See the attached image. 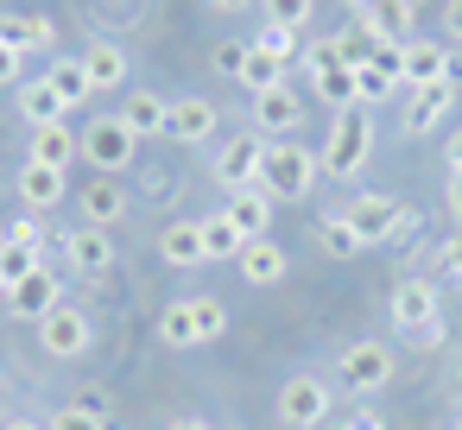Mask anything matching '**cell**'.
I'll return each instance as SVG.
<instances>
[{
    "label": "cell",
    "instance_id": "obj_1",
    "mask_svg": "<svg viewBox=\"0 0 462 430\" xmlns=\"http://www.w3.org/2000/svg\"><path fill=\"white\" fill-rule=\"evenodd\" d=\"M367 159H374V121H367V108H336L317 165H323L329 178H355Z\"/></svg>",
    "mask_w": 462,
    "mask_h": 430
},
{
    "label": "cell",
    "instance_id": "obj_2",
    "mask_svg": "<svg viewBox=\"0 0 462 430\" xmlns=\"http://www.w3.org/2000/svg\"><path fill=\"white\" fill-rule=\"evenodd\" d=\"M317 152L310 146H298V140H266V159H260V190L279 203H298V197H310V184H317Z\"/></svg>",
    "mask_w": 462,
    "mask_h": 430
},
{
    "label": "cell",
    "instance_id": "obj_3",
    "mask_svg": "<svg viewBox=\"0 0 462 430\" xmlns=\"http://www.w3.org/2000/svg\"><path fill=\"white\" fill-rule=\"evenodd\" d=\"M329 411H336V392H329L323 373H291L279 386V424L285 430H317Z\"/></svg>",
    "mask_w": 462,
    "mask_h": 430
},
{
    "label": "cell",
    "instance_id": "obj_4",
    "mask_svg": "<svg viewBox=\"0 0 462 430\" xmlns=\"http://www.w3.org/2000/svg\"><path fill=\"white\" fill-rule=\"evenodd\" d=\"M134 152H140V140L127 133V121H121V114H102V121H89V127H83V159H89L102 178L134 171Z\"/></svg>",
    "mask_w": 462,
    "mask_h": 430
},
{
    "label": "cell",
    "instance_id": "obj_5",
    "mask_svg": "<svg viewBox=\"0 0 462 430\" xmlns=\"http://www.w3.org/2000/svg\"><path fill=\"white\" fill-rule=\"evenodd\" d=\"M393 380V348L386 342H348L336 354V386L342 392H380Z\"/></svg>",
    "mask_w": 462,
    "mask_h": 430
},
{
    "label": "cell",
    "instance_id": "obj_6",
    "mask_svg": "<svg viewBox=\"0 0 462 430\" xmlns=\"http://www.w3.org/2000/svg\"><path fill=\"white\" fill-rule=\"evenodd\" d=\"M443 323V304H437V285L430 279H405V285H393V329L399 335H430Z\"/></svg>",
    "mask_w": 462,
    "mask_h": 430
},
{
    "label": "cell",
    "instance_id": "obj_7",
    "mask_svg": "<svg viewBox=\"0 0 462 430\" xmlns=\"http://www.w3.org/2000/svg\"><path fill=\"white\" fill-rule=\"evenodd\" d=\"M39 348H45L51 361H77V354L96 348V323H89L77 304H58V310L39 323Z\"/></svg>",
    "mask_w": 462,
    "mask_h": 430
},
{
    "label": "cell",
    "instance_id": "obj_8",
    "mask_svg": "<svg viewBox=\"0 0 462 430\" xmlns=\"http://www.w3.org/2000/svg\"><path fill=\"white\" fill-rule=\"evenodd\" d=\"M310 89L336 108H355V64L342 58V45H310Z\"/></svg>",
    "mask_w": 462,
    "mask_h": 430
},
{
    "label": "cell",
    "instance_id": "obj_9",
    "mask_svg": "<svg viewBox=\"0 0 462 430\" xmlns=\"http://www.w3.org/2000/svg\"><path fill=\"white\" fill-rule=\"evenodd\" d=\"M58 304H64V297H58V272H51V266H39L32 279H20L14 291H0V310L20 316V323H45Z\"/></svg>",
    "mask_w": 462,
    "mask_h": 430
},
{
    "label": "cell",
    "instance_id": "obj_10",
    "mask_svg": "<svg viewBox=\"0 0 462 430\" xmlns=\"http://www.w3.org/2000/svg\"><path fill=\"white\" fill-rule=\"evenodd\" d=\"M342 215H348V228L374 247V241H393V228H399L405 209H399V197H386V190H355V203H348Z\"/></svg>",
    "mask_w": 462,
    "mask_h": 430
},
{
    "label": "cell",
    "instance_id": "obj_11",
    "mask_svg": "<svg viewBox=\"0 0 462 430\" xmlns=\"http://www.w3.org/2000/svg\"><path fill=\"white\" fill-rule=\"evenodd\" d=\"M260 159H266V140H228L222 152H216V184L235 197V190H254L260 184Z\"/></svg>",
    "mask_w": 462,
    "mask_h": 430
},
{
    "label": "cell",
    "instance_id": "obj_12",
    "mask_svg": "<svg viewBox=\"0 0 462 430\" xmlns=\"http://www.w3.org/2000/svg\"><path fill=\"white\" fill-rule=\"evenodd\" d=\"M64 260H70V272L102 279V272L115 266V234H108V228H70V234H64Z\"/></svg>",
    "mask_w": 462,
    "mask_h": 430
},
{
    "label": "cell",
    "instance_id": "obj_13",
    "mask_svg": "<svg viewBox=\"0 0 462 430\" xmlns=\"http://www.w3.org/2000/svg\"><path fill=\"white\" fill-rule=\"evenodd\" d=\"M254 127L273 133V140H291V133L304 127V102H298V89H266V96H254Z\"/></svg>",
    "mask_w": 462,
    "mask_h": 430
},
{
    "label": "cell",
    "instance_id": "obj_14",
    "mask_svg": "<svg viewBox=\"0 0 462 430\" xmlns=\"http://www.w3.org/2000/svg\"><path fill=\"white\" fill-rule=\"evenodd\" d=\"M216 102H203V96H184V102H171V114H165V140H184V146H203V140H216Z\"/></svg>",
    "mask_w": 462,
    "mask_h": 430
},
{
    "label": "cell",
    "instance_id": "obj_15",
    "mask_svg": "<svg viewBox=\"0 0 462 430\" xmlns=\"http://www.w3.org/2000/svg\"><path fill=\"white\" fill-rule=\"evenodd\" d=\"M235 266H241V279H247L254 291H266V285H279V279L291 272V253H285V247H279V241L266 234V241H247Z\"/></svg>",
    "mask_w": 462,
    "mask_h": 430
},
{
    "label": "cell",
    "instance_id": "obj_16",
    "mask_svg": "<svg viewBox=\"0 0 462 430\" xmlns=\"http://www.w3.org/2000/svg\"><path fill=\"white\" fill-rule=\"evenodd\" d=\"M70 197V184H64V171H51V165H20V203H26V215H45V209H58Z\"/></svg>",
    "mask_w": 462,
    "mask_h": 430
},
{
    "label": "cell",
    "instance_id": "obj_17",
    "mask_svg": "<svg viewBox=\"0 0 462 430\" xmlns=\"http://www.w3.org/2000/svg\"><path fill=\"white\" fill-rule=\"evenodd\" d=\"M0 45L7 51H51L58 45V26L45 20V14H0Z\"/></svg>",
    "mask_w": 462,
    "mask_h": 430
},
{
    "label": "cell",
    "instance_id": "obj_18",
    "mask_svg": "<svg viewBox=\"0 0 462 430\" xmlns=\"http://www.w3.org/2000/svg\"><path fill=\"white\" fill-rule=\"evenodd\" d=\"M443 45L437 39H405V58H399V83L405 89H430V83H443Z\"/></svg>",
    "mask_w": 462,
    "mask_h": 430
},
{
    "label": "cell",
    "instance_id": "obj_19",
    "mask_svg": "<svg viewBox=\"0 0 462 430\" xmlns=\"http://www.w3.org/2000/svg\"><path fill=\"white\" fill-rule=\"evenodd\" d=\"M83 77H89V89H96V96H102V89H121V83H127V51H121L115 39L83 45Z\"/></svg>",
    "mask_w": 462,
    "mask_h": 430
},
{
    "label": "cell",
    "instance_id": "obj_20",
    "mask_svg": "<svg viewBox=\"0 0 462 430\" xmlns=\"http://www.w3.org/2000/svg\"><path fill=\"white\" fill-rule=\"evenodd\" d=\"M456 108V89L449 83H430V89H405V133H430L443 114Z\"/></svg>",
    "mask_w": 462,
    "mask_h": 430
},
{
    "label": "cell",
    "instance_id": "obj_21",
    "mask_svg": "<svg viewBox=\"0 0 462 430\" xmlns=\"http://www.w3.org/2000/svg\"><path fill=\"white\" fill-rule=\"evenodd\" d=\"M165 114H171V102H165L159 89H127L121 121H127V133H134V140H159V133H165Z\"/></svg>",
    "mask_w": 462,
    "mask_h": 430
},
{
    "label": "cell",
    "instance_id": "obj_22",
    "mask_svg": "<svg viewBox=\"0 0 462 430\" xmlns=\"http://www.w3.org/2000/svg\"><path fill=\"white\" fill-rule=\"evenodd\" d=\"M361 20L380 32V39H411L418 32V7H411V0H361Z\"/></svg>",
    "mask_w": 462,
    "mask_h": 430
},
{
    "label": "cell",
    "instance_id": "obj_23",
    "mask_svg": "<svg viewBox=\"0 0 462 430\" xmlns=\"http://www.w3.org/2000/svg\"><path fill=\"white\" fill-rule=\"evenodd\" d=\"M83 152V133H70L64 121L51 127H32V165H51V171H70V159Z\"/></svg>",
    "mask_w": 462,
    "mask_h": 430
},
{
    "label": "cell",
    "instance_id": "obj_24",
    "mask_svg": "<svg viewBox=\"0 0 462 430\" xmlns=\"http://www.w3.org/2000/svg\"><path fill=\"white\" fill-rule=\"evenodd\" d=\"M121 215H127V190H121L115 178L83 184V228H115Z\"/></svg>",
    "mask_w": 462,
    "mask_h": 430
},
{
    "label": "cell",
    "instance_id": "obj_25",
    "mask_svg": "<svg viewBox=\"0 0 462 430\" xmlns=\"http://www.w3.org/2000/svg\"><path fill=\"white\" fill-rule=\"evenodd\" d=\"M228 222L241 228V241H266V228H273V197L254 184V190H235L228 197Z\"/></svg>",
    "mask_w": 462,
    "mask_h": 430
},
{
    "label": "cell",
    "instance_id": "obj_26",
    "mask_svg": "<svg viewBox=\"0 0 462 430\" xmlns=\"http://www.w3.org/2000/svg\"><path fill=\"white\" fill-rule=\"evenodd\" d=\"M159 260L178 266V272L203 266V260H209V253H203V222H171V228L159 234Z\"/></svg>",
    "mask_w": 462,
    "mask_h": 430
},
{
    "label": "cell",
    "instance_id": "obj_27",
    "mask_svg": "<svg viewBox=\"0 0 462 430\" xmlns=\"http://www.w3.org/2000/svg\"><path fill=\"white\" fill-rule=\"evenodd\" d=\"M20 114H26L32 127H51V121H64V114H70V102L39 77V83H20Z\"/></svg>",
    "mask_w": 462,
    "mask_h": 430
},
{
    "label": "cell",
    "instance_id": "obj_28",
    "mask_svg": "<svg viewBox=\"0 0 462 430\" xmlns=\"http://www.w3.org/2000/svg\"><path fill=\"white\" fill-rule=\"evenodd\" d=\"M241 89H254V96H266V89H285V64H279L273 51H260L254 39H247V64H241Z\"/></svg>",
    "mask_w": 462,
    "mask_h": 430
},
{
    "label": "cell",
    "instance_id": "obj_29",
    "mask_svg": "<svg viewBox=\"0 0 462 430\" xmlns=\"http://www.w3.org/2000/svg\"><path fill=\"white\" fill-rule=\"evenodd\" d=\"M393 89H405V83H399L393 70H380L374 58H361V64H355V108H374V102H386Z\"/></svg>",
    "mask_w": 462,
    "mask_h": 430
},
{
    "label": "cell",
    "instance_id": "obj_30",
    "mask_svg": "<svg viewBox=\"0 0 462 430\" xmlns=\"http://www.w3.org/2000/svg\"><path fill=\"white\" fill-rule=\"evenodd\" d=\"M241 228L228 222V209H216V215H203V253L209 260H241Z\"/></svg>",
    "mask_w": 462,
    "mask_h": 430
},
{
    "label": "cell",
    "instance_id": "obj_31",
    "mask_svg": "<svg viewBox=\"0 0 462 430\" xmlns=\"http://www.w3.org/2000/svg\"><path fill=\"white\" fill-rule=\"evenodd\" d=\"M159 342H171V348H203V335H197V304H190V297L159 316Z\"/></svg>",
    "mask_w": 462,
    "mask_h": 430
},
{
    "label": "cell",
    "instance_id": "obj_32",
    "mask_svg": "<svg viewBox=\"0 0 462 430\" xmlns=\"http://www.w3.org/2000/svg\"><path fill=\"white\" fill-rule=\"evenodd\" d=\"M45 83H51V89H58V96H64V102H70V108H77V102H83V96H96V89H89V77H83V58H58V64H51V77H45Z\"/></svg>",
    "mask_w": 462,
    "mask_h": 430
},
{
    "label": "cell",
    "instance_id": "obj_33",
    "mask_svg": "<svg viewBox=\"0 0 462 430\" xmlns=\"http://www.w3.org/2000/svg\"><path fill=\"white\" fill-rule=\"evenodd\" d=\"M39 266H45V260H39L32 247H20V241H0V285H7V291H14L20 279H32Z\"/></svg>",
    "mask_w": 462,
    "mask_h": 430
},
{
    "label": "cell",
    "instance_id": "obj_34",
    "mask_svg": "<svg viewBox=\"0 0 462 430\" xmlns=\"http://www.w3.org/2000/svg\"><path fill=\"white\" fill-rule=\"evenodd\" d=\"M361 247H367V241L348 228V215H329V222H323V253H329V260H355Z\"/></svg>",
    "mask_w": 462,
    "mask_h": 430
},
{
    "label": "cell",
    "instance_id": "obj_35",
    "mask_svg": "<svg viewBox=\"0 0 462 430\" xmlns=\"http://www.w3.org/2000/svg\"><path fill=\"white\" fill-rule=\"evenodd\" d=\"M190 304H197V335H203V342H222V335H228V304L209 297V291L190 297Z\"/></svg>",
    "mask_w": 462,
    "mask_h": 430
},
{
    "label": "cell",
    "instance_id": "obj_36",
    "mask_svg": "<svg viewBox=\"0 0 462 430\" xmlns=\"http://www.w3.org/2000/svg\"><path fill=\"white\" fill-rule=\"evenodd\" d=\"M310 7H317V0H266V26H279V32H304Z\"/></svg>",
    "mask_w": 462,
    "mask_h": 430
},
{
    "label": "cell",
    "instance_id": "obj_37",
    "mask_svg": "<svg viewBox=\"0 0 462 430\" xmlns=\"http://www.w3.org/2000/svg\"><path fill=\"white\" fill-rule=\"evenodd\" d=\"M254 45H260V51H273L279 64H291V58H298V32H279V26H266Z\"/></svg>",
    "mask_w": 462,
    "mask_h": 430
},
{
    "label": "cell",
    "instance_id": "obj_38",
    "mask_svg": "<svg viewBox=\"0 0 462 430\" xmlns=\"http://www.w3.org/2000/svg\"><path fill=\"white\" fill-rule=\"evenodd\" d=\"M51 430H108V417H96V411H83V405H64V411L51 417Z\"/></svg>",
    "mask_w": 462,
    "mask_h": 430
},
{
    "label": "cell",
    "instance_id": "obj_39",
    "mask_svg": "<svg viewBox=\"0 0 462 430\" xmlns=\"http://www.w3.org/2000/svg\"><path fill=\"white\" fill-rule=\"evenodd\" d=\"M241 64H247V45H241V39H222V45H216V70L241 83Z\"/></svg>",
    "mask_w": 462,
    "mask_h": 430
},
{
    "label": "cell",
    "instance_id": "obj_40",
    "mask_svg": "<svg viewBox=\"0 0 462 430\" xmlns=\"http://www.w3.org/2000/svg\"><path fill=\"white\" fill-rule=\"evenodd\" d=\"M7 241H20V247H32V253H45V222H39V215H20V222L7 228Z\"/></svg>",
    "mask_w": 462,
    "mask_h": 430
},
{
    "label": "cell",
    "instance_id": "obj_41",
    "mask_svg": "<svg viewBox=\"0 0 462 430\" xmlns=\"http://www.w3.org/2000/svg\"><path fill=\"white\" fill-rule=\"evenodd\" d=\"M342 430H386V417H380L374 405H361V398H355V405L342 411Z\"/></svg>",
    "mask_w": 462,
    "mask_h": 430
},
{
    "label": "cell",
    "instance_id": "obj_42",
    "mask_svg": "<svg viewBox=\"0 0 462 430\" xmlns=\"http://www.w3.org/2000/svg\"><path fill=\"white\" fill-rule=\"evenodd\" d=\"M443 272H449V279H462V228L443 241Z\"/></svg>",
    "mask_w": 462,
    "mask_h": 430
},
{
    "label": "cell",
    "instance_id": "obj_43",
    "mask_svg": "<svg viewBox=\"0 0 462 430\" xmlns=\"http://www.w3.org/2000/svg\"><path fill=\"white\" fill-rule=\"evenodd\" d=\"M443 165H449V178H456V171H462V127H456V133H449V140H443Z\"/></svg>",
    "mask_w": 462,
    "mask_h": 430
},
{
    "label": "cell",
    "instance_id": "obj_44",
    "mask_svg": "<svg viewBox=\"0 0 462 430\" xmlns=\"http://www.w3.org/2000/svg\"><path fill=\"white\" fill-rule=\"evenodd\" d=\"M20 64H26L20 51H7V45H0V83H20Z\"/></svg>",
    "mask_w": 462,
    "mask_h": 430
},
{
    "label": "cell",
    "instance_id": "obj_45",
    "mask_svg": "<svg viewBox=\"0 0 462 430\" xmlns=\"http://www.w3.org/2000/svg\"><path fill=\"white\" fill-rule=\"evenodd\" d=\"M443 32L462 45V0H449V7H443Z\"/></svg>",
    "mask_w": 462,
    "mask_h": 430
},
{
    "label": "cell",
    "instance_id": "obj_46",
    "mask_svg": "<svg viewBox=\"0 0 462 430\" xmlns=\"http://www.w3.org/2000/svg\"><path fill=\"white\" fill-rule=\"evenodd\" d=\"M411 234H418V215L405 209V215H399V228H393V247H411Z\"/></svg>",
    "mask_w": 462,
    "mask_h": 430
},
{
    "label": "cell",
    "instance_id": "obj_47",
    "mask_svg": "<svg viewBox=\"0 0 462 430\" xmlns=\"http://www.w3.org/2000/svg\"><path fill=\"white\" fill-rule=\"evenodd\" d=\"M443 83H449V89H462V45L443 58Z\"/></svg>",
    "mask_w": 462,
    "mask_h": 430
},
{
    "label": "cell",
    "instance_id": "obj_48",
    "mask_svg": "<svg viewBox=\"0 0 462 430\" xmlns=\"http://www.w3.org/2000/svg\"><path fill=\"white\" fill-rule=\"evenodd\" d=\"M449 215H456V228H462V171L449 178Z\"/></svg>",
    "mask_w": 462,
    "mask_h": 430
},
{
    "label": "cell",
    "instance_id": "obj_49",
    "mask_svg": "<svg viewBox=\"0 0 462 430\" xmlns=\"http://www.w3.org/2000/svg\"><path fill=\"white\" fill-rule=\"evenodd\" d=\"M0 430H51V424H39V417H7Z\"/></svg>",
    "mask_w": 462,
    "mask_h": 430
},
{
    "label": "cell",
    "instance_id": "obj_50",
    "mask_svg": "<svg viewBox=\"0 0 462 430\" xmlns=\"http://www.w3.org/2000/svg\"><path fill=\"white\" fill-rule=\"evenodd\" d=\"M165 430H209V424H203V417H171Z\"/></svg>",
    "mask_w": 462,
    "mask_h": 430
},
{
    "label": "cell",
    "instance_id": "obj_51",
    "mask_svg": "<svg viewBox=\"0 0 462 430\" xmlns=\"http://www.w3.org/2000/svg\"><path fill=\"white\" fill-rule=\"evenodd\" d=\"M209 7H216V14H241V7H247V0H209Z\"/></svg>",
    "mask_w": 462,
    "mask_h": 430
},
{
    "label": "cell",
    "instance_id": "obj_52",
    "mask_svg": "<svg viewBox=\"0 0 462 430\" xmlns=\"http://www.w3.org/2000/svg\"><path fill=\"white\" fill-rule=\"evenodd\" d=\"M449 430H462V411H456V424H449Z\"/></svg>",
    "mask_w": 462,
    "mask_h": 430
},
{
    "label": "cell",
    "instance_id": "obj_53",
    "mask_svg": "<svg viewBox=\"0 0 462 430\" xmlns=\"http://www.w3.org/2000/svg\"><path fill=\"white\" fill-rule=\"evenodd\" d=\"M0 291H7V285H0Z\"/></svg>",
    "mask_w": 462,
    "mask_h": 430
},
{
    "label": "cell",
    "instance_id": "obj_54",
    "mask_svg": "<svg viewBox=\"0 0 462 430\" xmlns=\"http://www.w3.org/2000/svg\"><path fill=\"white\" fill-rule=\"evenodd\" d=\"M0 241H7V234H0Z\"/></svg>",
    "mask_w": 462,
    "mask_h": 430
}]
</instances>
